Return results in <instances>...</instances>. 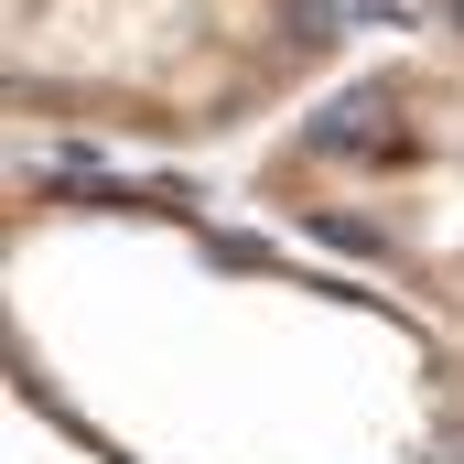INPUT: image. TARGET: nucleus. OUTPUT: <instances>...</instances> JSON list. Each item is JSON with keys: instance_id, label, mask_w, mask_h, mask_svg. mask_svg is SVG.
Segmentation results:
<instances>
[{"instance_id": "nucleus-1", "label": "nucleus", "mask_w": 464, "mask_h": 464, "mask_svg": "<svg viewBox=\"0 0 464 464\" xmlns=\"http://www.w3.org/2000/svg\"><path fill=\"white\" fill-rule=\"evenodd\" d=\"M324 151H356L367 173H411V162H421V140H411V119H400V98H389V87L335 98V109H324Z\"/></svg>"}, {"instance_id": "nucleus-2", "label": "nucleus", "mask_w": 464, "mask_h": 464, "mask_svg": "<svg viewBox=\"0 0 464 464\" xmlns=\"http://www.w3.org/2000/svg\"><path fill=\"white\" fill-rule=\"evenodd\" d=\"M443 22H454V33H464V0H443Z\"/></svg>"}]
</instances>
